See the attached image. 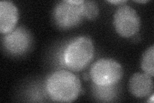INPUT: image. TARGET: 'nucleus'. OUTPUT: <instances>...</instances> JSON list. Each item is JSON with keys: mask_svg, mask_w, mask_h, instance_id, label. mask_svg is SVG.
<instances>
[{"mask_svg": "<svg viewBox=\"0 0 154 103\" xmlns=\"http://www.w3.org/2000/svg\"><path fill=\"white\" fill-rule=\"evenodd\" d=\"M19 11L16 5L10 1L0 2V32L7 34L12 32L18 22Z\"/></svg>", "mask_w": 154, "mask_h": 103, "instance_id": "6e6552de", "label": "nucleus"}, {"mask_svg": "<svg viewBox=\"0 0 154 103\" xmlns=\"http://www.w3.org/2000/svg\"><path fill=\"white\" fill-rule=\"evenodd\" d=\"M84 0H64L58 3L53 11L57 25L62 29L74 28L82 21Z\"/></svg>", "mask_w": 154, "mask_h": 103, "instance_id": "7ed1b4c3", "label": "nucleus"}, {"mask_svg": "<svg viewBox=\"0 0 154 103\" xmlns=\"http://www.w3.org/2000/svg\"><path fill=\"white\" fill-rule=\"evenodd\" d=\"M128 87L134 97L140 99L147 97L153 90L152 77L145 73H135L130 78Z\"/></svg>", "mask_w": 154, "mask_h": 103, "instance_id": "0eeeda50", "label": "nucleus"}, {"mask_svg": "<svg viewBox=\"0 0 154 103\" xmlns=\"http://www.w3.org/2000/svg\"><path fill=\"white\" fill-rule=\"evenodd\" d=\"M94 47L89 37H77L67 44L65 47L62 58L68 69L79 72L83 70L93 60Z\"/></svg>", "mask_w": 154, "mask_h": 103, "instance_id": "f03ea898", "label": "nucleus"}, {"mask_svg": "<svg viewBox=\"0 0 154 103\" xmlns=\"http://www.w3.org/2000/svg\"><path fill=\"white\" fill-rule=\"evenodd\" d=\"M141 66L144 73L153 77L154 76V46L148 47L143 53Z\"/></svg>", "mask_w": 154, "mask_h": 103, "instance_id": "1a4fd4ad", "label": "nucleus"}, {"mask_svg": "<svg viewBox=\"0 0 154 103\" xmlns=\"http://www.w3.org/2000/svg\"><path fill=\"white\" fill-rule=\"evenodd\" d=\"M46 90L54 101L71 102L80 94L81 82L75 73L65 70H57L48 77Z\"/></svg>", "mask_w": 154, "mask_h": 103, "instance_id": "f257e3e1", "label": "nucleus"}, {"mask_svg": "<svg viewBox=\"0 0 154 103\" xmlns=\"http://www.w3.org/2000/svg\"><path fill=\"white\" fill-rule=\"evenodd\" d=\"M2 45L7 52L12 56H21L29 50L32 45V36L26 29L18 27L2 38Z\"/></svg>", "mask_w": 154, "mask_h": 103, "instance_id": "423d86ee", "label": "nucleus"}, {"mask_svg": "<svg viewBox=\"0 0 154 103\" xmlns=\"http://www.w3.org/2000/svg\"><path fill=\"white\" fill-rule=\"evenodd\" d=\"M114 26L119 36L125 38L131 37L139 31L140 18L134 8L122 5L114 13Z\"/></svg>", "mask_w": 154, "mask_h": 103, "instance_id": "39448f33", "label": "nucleus"}, {"mask_svg": "<svg viewBox=\"0 0 154 103\" xmlns=\"http://www.w3.org/2000/svg\"><path fill=\"white\" fill-rule=\"evenodd\" d=\"M95 93L97 94V96L99 99H101L102 101L105 99V101H109L110 99H112L116 94L114 86H100L95 85Z\"/></svg>", "mask_w": 154, "mask_h": 103, "instance_id": "9b49d317", "label": "nucleus"}, {"mask_svg": "<svg viewBox=\"0 0 154 103\" xmlns=\"http://www.w3.org/2000/svg\"><path fill=\"white\" fill-rule=\"evenodd\" d=\"M89 73L94 85L109 86L118 84L123 77V70L118 61L112 59H100L91 66Z\"/></svg>", "mask_w": 154, "mask_h": 103, "instance_id": "20e7f679", "label": "nucleus"}, {"mask_svg": "<svg viewBox=\"0 0 154 103\" xmlns=\"http://www.w3.org/2000/svg\"><path fill=\"white\" fill-rule=\"evenodd\" d=\"M108 2L110 3H112L114 5H120L122 3H126L127 1H121V0H116V1H108Z\"/></svg>", "mask_w": 154, "mask_h": 103, "instance_id": "f8f14e48", "label": "nucleus"}, {"mask_svg": "<svg viewBox=\"0 0 154 103\" xmlns=\"http://www.w3.org/2000/svg\"><path fill=\"white\" fill-rule=\"evenodd\" d=\"M83 12L84 18L89 19H95L99 14L98 5L93 1H84L83 3Z\"/></svg>", "mask_w": 154, "mask_h": 103, "instance_id": "9d476101", "label": "nucleus"}, {"mask_svg": "<svg viewBox=\"0 0 154 103\" xmlns=\"http://www.w3.org/2000/svg\"><path fill=\"white\" fill-rule=\"evenodd\" d=\"M137 3H146L148 2L147 0H144V1H135Z\"/></svg>", "mask_w": 154, "mask_h": 103, "instance_id": "ddd939ff", "label": "nucleus"}, {"mask_svg": "<svg viewBox=\"0 0 154 103\" xmlns=\"http://www.w3.org/2000/svg\"><path fill=\"white\" fill-rule=\"evenodd\" d=\"M148 102H153V95H152V97H151V98H150V99L148 100Z\"/></svg>", "mask_w": 154, "mask_h": 103, "instance_id": "4468645a", "label": "nucleus"}]
</instances>
